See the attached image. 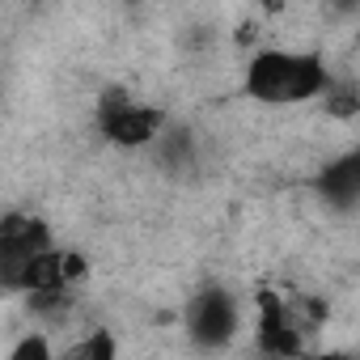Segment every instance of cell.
<instances>
[{
	"label": "cell",
	"mask_w": 360,
	"mask_h": 360,
	"mask_svg": "<svg viewBox=\"0 0 360 360\" xmlns=\"http://www.w3.org/2000/svg\"><path fill=\"white\" fill-rule=\"evenodd\" d=\"M9 360H51V343L43 335H26L22 343L9 347Z\"/></svg>",
	"instance_id": "obj_8"
},
{
	"label": "cell",
	"mask_w": 360,
	"mask_h": 360,
	"mask_svg": "<svg viewBox=\"0 0 360 360\" xmlns=\"http://www.w3.org/2000/svg\"><path fill=\"white\" fill-rule=\"evenodd\" d=\"M51 229L47 221L30 217V212H9L5 221H0V284H5L9 292H18L22 284V271L34 255L51 250Z\"/></svg>",
	"instance_id": "obj_3"
},
{
	"label": "cell",
	"mask_w": 360,
	"mask_h": 360,
	"mask_svg": "<svg viewBox=\"0 0 360 360\" xmlns=\"http://www.w3.org/2000/svg\"><path fill=\"white\" fill-rule=\"evenodd\" d=\"M242 326V305L229 288L208 284L187 305V335L195 347H225Z\"/></svg>",
	"instance_id": "obj_2"
},
{
	"label": "cell",
	"mask_w": 360,
	"mask_h": 360,
	"mask_svg": "<svg viewBox=\"0 0 360 360\" xmlns=\"http://www.w3.org/2000/svg\"><path fill=\"white\" fill-rule=\"evenodd\" d=\"M314 191L330 212H356L360 208V148L330 157L314 178Z\"/></svg>",
	"instance_id": "obj_5"
},
{
	"label": "cell",
	"mask_w": 360,
	"mask_h": 360,
	"mask_svg": "<svg viewBox=\"0 0 360 360\" xmlns=\"http://www.w3.org/2000/svg\"><path fill=\"white\" fill-rule=\"evenodd\" d=\"M119 347H115V339L110 335H102V330H94L85 343H72L68 347V356H81V360H110Z\"/></svg>",
	"instance_id": "obj_7"
},
{
	"label": "cell",
	"mask_w": 360,
	"mask_h": 360,
	"mask_svg": "<svg viewBox=\"0 0 360 360\" xmlns=\"http://www.w3.org/2000/svg\"><path fill=\"white\" fill-rule=\"evenodd\" d=\"M242 89L263 102V106H297V102H314L330 89V72L318 56L309 51H259L246 64Z\"/></svg>",
	"instance_id": "obj_1"
},
{
	"label": "cell",
	"mask_w": 360,
	"mask_h": 360,
	"mask_svg": "<svg viewBox=\"0 0 360 360\" xmlns=\"http://www.w3.org/2000/svg\"><path fill=\"white\" fill-rule=\"evenodd\" d=\"M255 330H259V347L263 352H276V356H297L301 352V326L288 318L284 301L271 288L259 292V322H255Z\"/></svg>",
	"instance_id": "obj_6"
},
{
	"label": "cell",
	"mask_w": 360,
	"mask_h": 360,
	"mask_svg": "<svg viewBox=\"0 0 360 360\" xmlns=\"http://www.w3.org/2000/svg\"><path fill=\"white\" fill-rule=\"evenodd\" d=\"M98 123H102V136L115 148H144V144H153L165 131V110L123 98V102H106Z\"/></svg>",
	"instance_id": "obj_4"
}]
</instances>
